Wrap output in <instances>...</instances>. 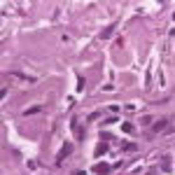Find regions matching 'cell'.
<instances>
[{"label":"cell","instance_id":"obj_2","mask_svg":"<svg viewBox=\"0 0 175 175\" xmlns=\"http://www.w3.org/2000/svg\"><path fill=\"white\" fill-rule=\"evenodd\" d=\"M94 171L98 173V175H108L110 171H112V168H110L108 163H96V168H94Z\"/></svg>","mask_w":175,"mask_h":175},{"label":"cell","instance_id":"obj_4","mask_svg":"<svg viewBox=\"0 0 175 175\" xmlns=\"http://www.w3.org/2000/svg\"><path fill=\"white\" fill-rule=\"evenodd\" d=\"M105 152H108V145H98V147H96V157H100V154H105Z\"/></svg>","mask_w":175,"mask_h":175},{"label":"cell","instance_id":"obj_3","mask_svg":"<svg viewBox=\"0 0 175 175\" xmlns=\"http://www.w3.org/2000/svg\"><path fill=\"white\" fill-rule=\"evenodd\" d=\"M168 126V119H161V121H157V124H154V131H163Z\"/></svg>","mask_w":175,"mask_h":175},{"label":"cell","instance_id":"obj_9","mask_svg":"<svg viewBox=\"0 0 175 175\" xmlns=\"http://www.w3.org/2000/svg\"><path fill=\"white\" fill-rule=\"evenodd\" d=\"M163 168H166V171L171 168V159H168V157H163Z\"/></svg>","mask_w":175,"mask_h":175},{"label":"cell","instance_id":"obj_10","mask_svg":"<svg viewBox=\"0 0 175 175\" xmlns=\"http://www.w3.org/2000/svg\"><path fill=\"white\" fill-rule=\"evenodd\" d=\"M75 175H86V173H84V171H77V173H75Z\"/></svg>","mask_w":175,"mask_h":175},{"label":"cell","instance_id":"obj_8","mask_svg":"<svg viewBox=\"0 0 175 175\" xmlns=\"http://www.w3.org/2000/svg\"><path fill=\"white\" fill-rule=\"evenodd\" d=\"M77 89H80V91L84 89V77H80V80H77Z\"/></svg>","mask_w":175,"mask_h":175},{"label":"cell","instance_id":"obj_7","mask_svg":"<svg viewBox=\"0 0 175 175\" xmlns=\"http://www.w3.org/2000/svg\"><path fill=\"white\" fill-rule=\"evenodd\" d=\"M121 129H124V133H131V131H133V124H129V121H126V124L121 126Z\"/></svg>","mask_w":175,"mask_h":175},{"label":"cell","instance_id":"obj_5","mask_svg":"<svg viewBox=\"0 0 175 175\" xmlns=\"http://www.w3.org/2000/svg\"><path fill=\"white\" fill-rule=\"evenodd\" d=\"M112 33H114V26H110V28H105V31L100 33V37H110Z\"/></svg>","mask_w":175,"mask_h":175},{"label":"cell","instance_id":"obj_11","mask_svg":"<svg viewBox=\"0 0 175 175\" xmlns=\"http://www.w3.org/2000/svg\"><path fill=\"white\" fill-rule=\"evenodd\" d=\"M147 175H154V173H147Z\"/></svg>","mask_w":175,"mask_h":175},{"label":"cell","instance_id":"obj_6","mask_svg":"<svg viewBox=\"0 0 175 175\" xmlns=\"http://www.w3.org/2000/svg\"><path fill=\"white\" fill-rule=\"evenodd\" d=\"M40 105H35V108H31V110H26V114H37V112H40Z\"/></svg>","mask_w":175,"mask_h":175},{"label":"cell","instance_id":"obj_1","mask_svg":"<svg viewBox=\"0 0 175 175\" xmlns=\"http://www.w3.org/2000/svg\"><path fill=\"white\" fill-rule=\"evenodd\" d=\"M70 152H72V145H70V143H66V145L61 147V152H58V163H61L63 159H66L68 154H70Z\"/></svg>","mask_w":175,"mask_h":175}]
</instances>
